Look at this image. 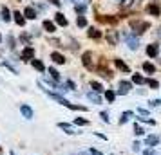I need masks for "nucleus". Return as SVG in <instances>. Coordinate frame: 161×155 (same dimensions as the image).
Masks as SVG:
<instances>
[{
    "mask_svg": "<svg viewBox=\"0 0 161 155\" xmlns=\"http://www.w3.org/2000/svg\"><path fill=\"white\" fill-rule=\"evenodd\" d=\"M54 22L58 23V25H62V27H67V18L64 15H62V13H56V15H54Z\"/></svg>",
    "mask_w": 161,
    "mask_h": 155,
    "instance_id": "0eeeda50",
    "label": "nucleus"
},
{
    "mask_svg": "<svg viewBox=\"0 0 161 155\" xmlns=\"http://www.w3.org/2000/svg\"><path fill=\"white\" fill-rule=\"evenodd\" d=\"M91 58H92V54H91V52H83V56H81V61H83V65L87 67V69H91V67H92Z\"/></svg>",
    "mask_w": 161,
    "mask_h": 155,
    "instance_id": "f8f14e48",
    "label": "nucleus"
},
{
    "mask_svg": "<svg viewBox=\"0 0 161 155\" xmlns=\"http://www.w3.org/2000/svg\"><path fill=\"white\" fill-rule=\"evenodd\" d=\"M87 99H91V101H92V103H96V105L102 103V97L98 96V92H87Z\"/></svg>",
    "mask_w": 161,
    "mask_h": 155,
    "instance_id": "ddd939ff",
    "label": "nucleus"
},
{
    "mask_svg": "<svg viewBox=\"0 0 161 155\" xmlns=\"http://www.w3.org/2000/svg\"><path fill=\"white\" fill-rule=\"evenodd\" d=\"M161 105V99H154V101H150V106H159Z\"/></svg>",
    "mask_w": 161,
    "mask_h": 155,
    "instance_id": "c9c22d12",
    "label": "nucleus"
},
{
    "mask_svg": "<svg viewBox=\"0 0 161 155\" xmlns=\"http://www.w3.org/2000/svg\"><path fill=\"white\" fill-rule=\"evenodd\" d=\"M87 123H89V121H87V119H83V117H76V119H74V125H78V126H85Z\"/></svg>",
    "mask_w": 161,
    "mask_h": 155,
    "instance_id": "c85d7f7f",
    "label": "nucleus"
},
{
    "mask_svg": "<svg viewBox=\"0 0 161 155\" xmlns=\"http://www.w3.org/2000/svg\"><path fill=\"white\" fill-rule=\"evenodd\" d=\"M20 112H22V116L25 119H33V108H31V106L22 105V106H20Z\"/></svg>",
    "mask_w": 161,
    "mask_h": 155,
    "instance_id": "423d86ee",
    "label": "nucleus"
},
{
    "mask_svg": "<svg viewBox=\"0 0 161 155\" xmlns=\"http://www.w3.org/2000/svg\"><path fill=\"white\" fill-rule=\"evenodd\" d=\"M87 34L91 38H94V40H98V38H102V33L96 29V27H89V31H87Z\"/></svg>",
    "mask_w": 161,
    "mask_h": 155,
    "instance_id": "dca6fc26",
    "label": "nucleus"
},
{
    "mask_svg": "<svg viewBox=\"0 0 161 155\" xmlns=\"http://www.w3.org/2000/svg\"><path fill=\"white\" fill-rule=\"evenodd\" d=\"M143 70L148 72V74H154V72H156V67H154L152 63H148V61H147V63H143Z\"/></svg>",
    "mask_w": 161,
    "mask_h": 155,
    "instance_id": "5701e85b",
    "label": "nucleus"
},
{
    "mask_svg": "<svg viewBox=\"0 0 161 155\" xmlns=\"http://www.w3.org/2000/svg\"><path fill=\"white\" fill-rule=\"evenodd\" d=\"M91 87H92V92H102L103 90L102 83H98V81H91Z\"/></svg>",
    "mask_w": 161,
    "mask_h": 155,
    "instance_id": "393cba45",
    "label": "nucleus"
},
{
    "mask_svg": "<svg viewBox=\"0 0 161 155\" xmlns=\"http://www.w3.org/2000/svg\"><path fill=\"white\" fill-rule=\"evenodd\" d=\"M127 44H129V47H130V49H138V47H139L138 38H134V36H127Z\"/></svg>",
    "mask_w": 161,
    "mask_h": 155,
    "instance_id": "2eb2a0df",
    "label": "nucleus"
},
{
    "mask_svg": "<svg viewBox=\"0 0 161 155\" xmlns=\"http://www.w3.org/2000/svg\"><path fill=\"white\" fill-rule=\"evenodd\" d=\"M89 153H91V155H103L102 152H98V150H94V148H91V150H89Z\"/></svg>",
    "mask_w": 161,
    "mask_h": 155,
    "instance_id": "f704fd0d",
    "label": "nucleus"
},
{
    "mask_svg": "<svg viewBox=\"0 0 161 155\" xmlns=\"http://www.w3.org/2000/svg\"><path fill=\"white\" fill-rule=\"evenodd\" d=\"M114 97H116V92H114V90H107V92H105V99H107L109 103L114 101Z\"/></svg>",
    "mask_w": 161,
    "mask_h": 155,
    "instance_id": "b1692460",
    "label": "nucleus"
},
{
    "mask_svg": "<svg viewBox=\"0 0 161 155\" xmlns=\"http://www.w3.org/2000/svg\"><path fill=\"white\" fill-rule=\"evenodd\" d=\"M147 54H148L150 58L158 56V54H159V45H158V44H150L148 47H147Z\"/></svg>",
    "mask_w": 161,
    "mask_h": 155,
    "instance_id": "20e7f679",
    "label": "nucleus"
},
{
    "mask_svg": "<svg viewBox=\"0 0 161 155\" xmlns=\"http://www.w3.org/2000/svg\"><path fill=\"white\" fill-rule=\"evenodd\" d=\"M147 85H148L150 89H158V87H159V83L156 81V80H147Z\"/></svg>",
    "mask_w": 161,
    "mask_h": 155,
    "instance_id": "c756f323",
    "label": "nucleus"
},
{
    "mask_svg": "<svg viewBox=\"0 0 161 155\" xmlns=\"http://www.w3.org/2000/svg\"><path fill=\"white\" fill-rule=\"evenodd\" d=\"M42 25H44V29L47 31V33H54V31H56V25H54L53 22H49V20H44Z\"/></svg>",
    "mask_w": 161,
    "mask_h": 155,
    "instance_id": "f3484780",
    "label": "nucleus"
},
{
    "mask_svg": "<svg viewBox=\"0 0 161 155\" xmlns=\"http://www.w3.org/2000/svg\"><path fill=\"white\" fill-rule=\"evenodd\" d=\"M33 56H35V49L33 47H25L22 52V61H29V59H33Z\"/></svg>",
    "mask_w": 161,
    "mask_h": 155,
    "instance_id": "7ed1b4c3",
    "label": "nucleus"
},
{
    "mask_svg": "<svg viewBox=\"0 0 161 155\" xmlns=\"http://www.w3.org/2000/svg\"><path fill=\"white\" fill-rule=\"evenodd\" d=\"M24 18H27V20H35L36 18V11L33 8H25V11H24Z\"/></svg>",
    "mask_w": 161,
    "mask_h": 155,
    "instance_id": "9d476101",
    "label": "nucleus"
},
{
    "mask_svg": "<svg viewBox=\"0 0 161 155\" xmlns=\"http://www.w3.org/2000/svg\"><path fill=\"white\" fill-rule=\"evenodd\" d=\"M15 22H16V25H20V27H24V23H25V18H24V15L22 13H18V11H15Z\"/></svg>",
    "mask_w": 161,
    "mask_h": 155,
    "instance_id": "4468645a",
    "label": "nucleus"
},
{
    "mask_svg": "<svg viewBox=\"0 0 161 155\" xmlns=\"http://www.w3.org/2000/svg\"><path fill=\"white\" fill-rule=\"evenodd\" d=\"M107 40H109L110 45H118V42H119V34H118V31H107Z\"/></svg>",
    "mask_w": 161,
    "mask_h": 155,
    "instance_id": "f03ea898",
    "label": "nucleus"
},
{
    "mask_svg": "<svg viewBox=\"0 0 161 155\" xmlns=\"http://www.w3.org/2000/svg\"><path fill=\"white\" fill-rule=\"evenodd\" d=\"M138 112H139V114H141V116H147V110H145V108H139Z\"/></svg>",
    "mask_w": 161,
    "mask_h": 155,
    "instance_id": "ea45409f",
    "label": "nucleus"
},
{
    "mask_svg": "<svg viewBox=\"0 0 161 155\" xmlns=\"http://www.w3.org/2000/svg\"><path fill=\"white\" fill-rule=\"evenodd\" d=\"M114 63H116V67H118V69H121L123 72H129V70H130V69H129V67L125 65V63H123V61H121L119 58H116V59H114Z\"/></svg>",
    "mask_w": 161,
    "mask_h": 155,
    "instance_id": "aec40b11",
    "label": "nucleus"
},
{
    "mask_svg": "<svg viewBox=\"0 0 161 155\" xmlns=\"http://www.w3.org/2000/svg\"><path fill=\"white\" fill-rule=\"evenodd\" d=\"M132 150H134V152H139V142H138V141L132 144Z\"/></svg>",
    "mask_w": 161,
    "mask_h": 155,
    "instance_id": "e433bc0d",
    "label": "nucleus"
},
{
    "mask_svg": "<svg viewBox=\"0 0 161 155\" xmlns=\"http://www.w3.org/2000/svg\"><path fill=\"white\" fill-rule=\"evenodd\" d=\"M0 42H2V34H0Z\"/></svg>",
    "mask_w": 161,
    "mask_h": 155,
    "instance_id": "a19ab883",
    "label": "nucleus"
},
{
    "mask_svg": "<svg viewBox=\"0 0 161 155\" xmlns=\"http://www.w3.org/2000/svg\"><path fill=\"white\" fill-rule=\"evenodd\" d=\"M143 155H156V152H154V150H145Z\"/></svg>",
    "mask_w": 161,
    "mask_h": 155,
    "instance_id": "4c0bfd02",
    "label": "nucleus"
},
{
    "mask_svg": "<svg viewBox=\"0 0 161 155\" xmlns=\"http://www.w3.org/2000/svg\"><path fill=\"white\" fill-rule=\"evenodd\" d=\"M147 11H148L150 15H154V16H159V13H161V8H159V4H150V6L147 8Z\"/></svg>",
    "mask_w": 161,
    "mask_h": 155,
    "instance_id": "1a4fd4ad",
    "label": "nucleus"
},
{
    "mask_svg": "<svg viewBox=\"0 0 161 155\" xmlns=\"http://www.w3.org/2000/svg\"><path fill=\"white\" fill-rule=\"evenodd\" d=\"M130 89H132L130 81H119V90H118V94H127Z\"/></svg>",
    "mask_w": 161,
    "mask_h": 155,
    "instance_id": "39448f33",
    "label": "nucleus"
},
{
    "mask_svg": "<svg viewBox=\"0 0 161 155\" xmlns=\"http://www.w3.org/2000/svg\"><path fill=\"white\" fill-rule=\"evenodd\" d=\"M136 0H121V8H130Z\"/></svg>",
    "mask_w": 161,
    "mask_h": 155,
    "instance_id": "7c9ffc66",
    "label": "nucleus"
},
{
    "mask_svg": "<svg viewBox=\"0 0 161 155\" xmlns=\"http://www.w3.org/2000/svg\"><path fill=\"white\" fill-rule=\"evenodd\" d=\"M58 126L62 128V130H65V133H78V132H74V130H73V126H71V125H67V123H58Z\"/></svg>",
    "mask_w": 161,
    "mask_h": 155,
    "instance_id": "6ab92c4d",
    "label": "nucleus"
},
{
    "mask_svg": "<svg viewBox=\"0 0 161 155\" xmlns=\"http://www.w3.org/2000/svg\"><path fill=\"white\" fill-rule=\"evenodd\" d=\"M49 2H51L53 6H58V8H60V4H62V2H60V0H49Z\"/></svg>",
    "mask_w": 161,
    "mask_h": 155,
    "instance_id": "58836bf2",
    "label": "nucleus"
},
{
    "mask_svg": "<svg viewBox=\"0 0 161 155\" xmlns=\"http://www.w3.org/2000/svg\"><path fill=\"white\" fill-rule=\"evenodd\" d=\"M49 74L53 76V80H56V81L60 80V72L56 70V69H54V67H51V69H49Z\"/></svg>",
    "mask_w": 161,
    "mask_h": 155,
    "instance_id": "cd10ccee",
    "label": "nucleus"
},
{
    "mask_svg": "<svg viewBox=\"0 0 161 155\" xmlns=\"http://www.w3.org/2000/svg\"><path fill=\"white\" fill-rule=\"evenodd\" d=\"M76 25H78V27H87V18H85V16H78Z\"/></svg>",
    "mask_w": 161,
    "mask_h": 155,
    "instance_id": "a878e982",
    "label": "nucleus"
},
{
    "mask_svg": "<svg viewBox=\"0 0 161 155\" xmlns=\"http://www.w3.org/2000/svg\"><path fill=\"white\" fill-rule=\"evenodd\" d=\"M2 18H4V22H9L11 20V13H9V9L6 6H2Z\"/></svg>",
    "mask_w": 161,
    "mask_h": 155,
    "instance_id": "412c9836",
    "label": "nucleus"
},
{
    "mask_svg": "<svg viewBox=\"0 0 161 155\" xmlns=\"http://www.w3.org/2000/svg\"><path fill=\"white\" fill-rule=\"evenodd\" d=\"M159 36H161V31H159Z\"/></svg>",
    "mask_w": 161,
    "mask_h": 155,
    "instance_id": "37998d69",
    "label": "nucleus"
},
{
    "mask_svg": "<svg viewBox=\"0 0 161 155\" xmlns=\"http://www.w3.org/2000/svg\"><path fill=\"white\" fill-rule=\"evenodd\" d=\"M85 9H87V6H85V4H80V6H76V11H78V13H83Z\"/></svg>",
    "mask_w": 161,
    "mask_h": 155,
    "instance_id": "473e14b6",
    "label": "nucleus"
},
{
    "mask_svg": "<svg viewBox=\"0 0 161 155\" xmlns=\"http://www.w3.org/2000/svg\"><path fill=\"white\" fill-rule=\"evenodd\" d=\"M134 133H136V135H143V128H141V126H138V125H134Z\"/></svg>",
    "mask_w": 161,
    "mask_h": 155,
    "instance_id": "2f4dec72",
    "label": "nucleus"
},
{
    "mask_svg": "<svg viewBox=\"0 0 161 155\" xmlns=\"http://www.w3.org/2000/svg\"><path fill=\"white\" fill-rule=\"evenodd\" d=\"M51 59L54 61V63H58V65H64V63H65L64 54H60V52H53V54H51Z\"/></svg>",
    "mask_w": 161,
    "mask_h": 155,
    "instance_id": "6e6552de",
    "label": "nucleus"
},
{
    "mask_svg": "<svg viewBox=\"0 0 161 155\" xmlns=\"http://www.w3.org/2000/svg\"><path fill=\"white\" fill-rule=\"evenodd\" d=\"M158 141H159V139H158L156 135H148V137L145 139V142L148 144V146H156V144H158Z\"/></svg>",
    "mask_w": 161,
    "mask_h": 155,
    "instance_id": "4be33fe9",
    "label": "nucleus"
},
{
    "mask_svg": "<svg viewBox=\"0 0 161 155\" xmlns=\"http://www.w3.org/2000/svg\"><path fill=\"white\" fill-rule=\"evenodd\" d=\"M31 65L35 67L36 70H40V72H45V65H44V61H40V59H31Z\"/></svg>",
    "mask_w": 161,
    "mask_h": 155,
    "instance_id": "9b49d317",
    "label": "nucleus"
},
{
    "mask_svg": "<svg viewBox=\"0 0 161 155\" xmlns=\"http://www.w3.org/2000/svg\"><path fill=\"white\" fill-rule=\"evenodd\" d=\"M100 117H102L105 123H109V114H107V112H102V114H100Z\"/></svg>",
    "mask_w": 161,
    "mask_h": 155,
    "instance_id": "72a5a7b5",
    "label": "nucleus"
},
{
    "mask_svg": "<svg viewBox=\"0 0 161 155\" xmlns=\"http://www.w3.org/2000/svg\"><path fill=\"white\" fill-rule=\"evenodd\" d=\"M132 116H134L132 112H123V114H121V117H119V125H125V123H127Z\"/></svg>",
    "mask_w": 161,
    "mask_h": 155,
    "instance_id": "a211bd4d",
    "label": "nucleus"
},
{
    "mask_svg": "<svg viewBox=\"0 0 161 155\" xmlns=\"http://www.w3.org/2000/svg\"><path fill=\"white\" fill-rule=\"evenodd\" d=\"M132 25H134V34H141V33H145L147 29H148V23L147 22H134L132 23Z\"/></svg>",
    "mask_w": 161,
    "mask_h": 155,
    "instance_id": "f257e3e1",
    "label": "nucleus"
},
{
    "mask_svg": "<svg viewBox=\"0 0 161 155\" xmlns=\"http://www.w3.org/2000/svg\"><path fill=\"white\" fill-rule=\"evenodd\" d=\"M132 81L138 83V85H143V83H145V78H143V76H139V74H134V76H132Z\"/></svg>",
    "mask_w": 161,
    "mask_h": 155,
    "instance_id": "bb28decb",
    "label": "nucleus"
},
{
    "mask_svg": "<svg viewBox=\"0 0 161 155\" xmlns=\"http://www.w3.org/2000/svg\"><path fill=\"white\" fill-rule=\"evenodd\" d=\"M0 152H2V146H0Z\"/></svg>",
    "mask_w": 161,
    "mask_h": 155,
    "instance_id": "79ce46f5",
    "label": "nucleus"
}]
</instances>
